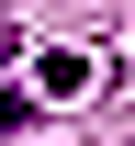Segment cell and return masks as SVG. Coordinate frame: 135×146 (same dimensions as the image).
Instances as JSON below:
<instances>
[{
  "instance_id": "2",
  "label": "cell",
  "mask_w": 135,
  "mask_h": 146,
  "mask_svg": "<svg viewBox=\"0 0 135 146\" xmlns=\"http://www.w3.org/2000/svg\"><path fill=\"white\" fill-rule=\"evenodd\" d=\"M23 112H34V101H23V90H0V135H11V124H23Z\"/></svg>"
},
{
  "instance_id": "3",
  "label": "cell",
  "mask_w": 135,
  "mask_h": 146,
  "mask_svg": "<svg viewBox=\"0 0 135 146\" xmlns=\"http://www.w3.org/2000/svg\"><path fill=\"white\" fill-rule=\"evenodd\" d=\"M11 45H23V34H11V23H0V56H11Z\"/></svg>"
},
{
  "instance_id": "1",
  "label": "cell",
  "mask_w": 135,
  "mask_h": 146,
  "mask_svg": "<svg viewBox=\"0 0 135 146\" xmlns=\"http://www.w3.org/2000/svg\"><path fill=\"white\" fill-rule=\"evenodd\" d=\"M34 79H45V90H57V101H79V90H90V56H45Z\"/></svg>"
}]
</instances>
